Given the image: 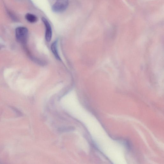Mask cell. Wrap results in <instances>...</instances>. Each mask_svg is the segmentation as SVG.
Segmentation results:
<instances>
[{
    "instance_id": "6da1fadb",
    "label": "cell",
    "mask_w": 164,
    "mask_h": 164,
    "mask_svg": "<svg viewBox=\"0 0 164 164\" xmlns=\"http://www.w3.org/2000/svg\"><path fill=\"white\" fill-rule=\"evenodd\" d=\"M15 36L18 42L23 44H25L28 36V29L25 27H19L16 29Z\"/></svg>"
},
{
    "instance_id": "7a4b0ae2",
    "label": "cell",
    "mask_w": 164,
    "mask_h": 164,
    "mask_svg": "<svg viewBox=\"0 0 164 164\" xmlns=\"http://www.w3.org/2000/svg\"><path fill=\"white\" fill-rule=\"evenodd\" d=\"M68 4V0H56L52 6V10L55 13L62 12L66 10Z\"/></svg>"
},
{
    "instance_id": "3957f363",
    "label": "cell",
    "mask_w": 164,
    "mask_h": 164,
    "mask_svg": "<svg viewBox=\"0 0 164 164\" xmlns=\"http://www.w3.org/2000/svg\"><path fill=\"white\" fill-rule=\"evenodd\" d=\"M42 20L46 28L45 38L46 42H50L52 37V30L51 26L49 21L44 17H43Z\"/></svg>"
},
{
    "instance_id": "277c9868",
    "label": "cell",
    "mask_w": 164,
    "mask_h": 164,
    "mask_svg": "<svg viewBox=\"0 0 164 164\" xmlns=\"http://www.w3.org/2000/svg\"><path fill=\"white\" fill-rule=\"evenodd\" d=\"M57 45V41L56 40L53 43H52L51 46V49L53 53V54L56 59L60 61L61 58L59 54H58Z\"/></svg>"
},
{
    "instance_id": "5b68a950",
    "label": "cell",
    "mask_w": 164,
    "mask_h": 164,
    "mask_svg": "<svg viewBox=\"0 0 164 164\" xmlns=\"http://www.w3.org/2000/svg\"><path fill=\"white\" fill-rule=\"evenodd\" d=\"M26 18L28 22L32 23L36 22L38 20L36 16L30 13H28L26 15Z\"/></svg>"
}]
</instances>
